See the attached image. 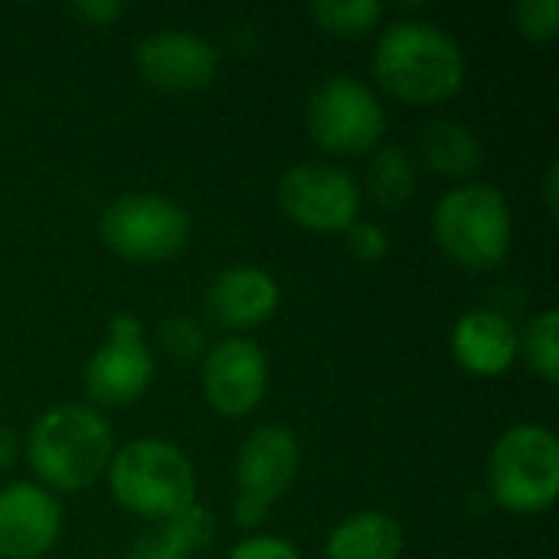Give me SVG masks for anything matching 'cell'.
<instances>
[{"label":"cell","mask_w":559,"mask_h":559,"mask_svg":"<svg viewBox=\"0 0 559 559\" xmlns=\"http://www.w3.org/2000/svg\"><path fill=\"white\" fill-rule=\"evenodd\" d=\"M108 491L128 514L164 524L197 504V472L187 452L167 439H131L108 462Z\"/></svg>","instance_id":"3"},{"label":"cell","mask_w":559,"mask_h":559,"mask_svg":"<svg viewBox=\"0 0 559 559\" xmlns=\"http://www.w3.org/2000/svg\"><path fill=\"white\" fill-rule=\"evenodd\" d=\"M344 246L347 252L360 262V265H377L390 255V233L380 223H367L357 219L347 233H344Z\"/></svg>","instance_id":"24"},{"label":"cell","mask_w":559,"mask_h":559,"mask_svg":"<svg viewBox=\"0 0 559 559\" xmlns=\"http://www.w3.org/2000/svg\"><path fill=\"white\" fill-rule=\"evenodd\" d=\"M416 157L429 174L452 183H468L485 164V144L468 124L452 118H436L419 128Z\"/></svg>","instance_id":"16"},{"label":"cell","mask_w":559,"mask_h":559,"mask_svg":"<svg viewBox=\"0 0 559 559\" xmlns=\"http://www.w3.org/2000/svg\"><path fill=\"white\" fill-rule=\"evenodd\" d=\"M360 190L370 203H377L386 213L409 206L419 190V164L413 151H406L403 144H380L370 154L367 180L360 183Z\"/></svg>","instance_id":"19"},{"label":"cell","mask_w":559,"mask_h":559,"mask_svg":"<svg viewBox=\"0 0 559 559\" xmlns=\"http://www.w3.org/2000/svg\"><path fill=\"white\" fill-rule=\"evenodd\" d=\"M308 13L318 29L341 36V39H360L380 26L383 3L380 0H314Z\"/></svg>","instance_id":"21"},{"label":"cell","mask_w":559,"mask_h":559,"mask_svg":"<svg viewBox=\"0 0 559 559\" xmlns=\"http://www.w3.org/2000/svg\"><path fill=\"white\" fill-rule=\"evenodd\" d=\"M62 534V504L36 481L0 488V559H43Z\"/></svg>","instance_id":"13"},{"label":"cell","mask_w":559,"mask_h":559,"mask_svg":"<svg viewBox=\"0 0 559 559\" xmlns=\"http://www.w3.org/2000/svg\"><path fill=\"white\" fill-rule=\"evenodd\" d=\"M488 498L521 518L544 514L559 498V442L540 423H518L488 455Z\"/></svg>","instance_id":"5"},{"label":"cell","mask_w":559,"mask_h":559,"mask_svg":"<svg viewBox=\"0 0 559 559\" xmlns=\"http://www.w3.org/2000/svg\"><path fill=\"white\" fill-rule=\"evenodd\" d=\"M213 534H216V521L197 501L183 514L154 524L151 531L134 537L124 559H193L213 544Z\"/></svg>","instance_id":"18"},{"label":"cell","mask_w":559,"mask_h":559,"mask_svg":"<svg viewBox=\"0 0 559 559\" xmlns=\"http://www.w3.org/2000/svg\"><path fill=\"white\" fill-rule=\"evenodd\" d=\"M128 13L121 0H79L72 3V16H79L88 26H111Z\"/></svg>","instance_id":"26"},{"label":"cell","mask_w":559,"mask_h":559,"mask_svg":"<svg viewBox=\"0 0 559 559\" xmlns=\"http://www.w3.org/2000/svg\"><path fill=\"white\" fill-rule=\"evenodd\" d=\"M544 200H547V210L550 216H557L559 210V164L550 160L547 164V174H544Z\"/></svg>","instance_id":"28"},{"label":"cell","mask_w":559,"mask_h":559,"mask_svg":"<svg viewBox=\"0 0 559 559\" xmlns=\"http://www.w3.org/2000/svg\"><path fill=\"white\" fill-rule=\"evenodd\" d=\"M305 124L318 151L331 157H364L383 144L390 115L373 85L337 72L311 88Z\"/></svg>","instance_id":"6"},{"label":"cell","mask_w":559,"mask_h":559,"mask_svg":"<svg viewBox=\"0 0 559 559\" xmlns=\"http://www.w3.org/2000/svg\"><path fill=\"white\" fill-rule=\"evenodd\" d=\"M85 393L95 406L121 409L138 403L154 383V354L144 341V324L134 314H115L105 341L85 364Z\"/></svg>","instance_id":"10"},{"label":"cell","mask_w":559,"mask_h":559,"mask_svg":"<svg viewBox=\"0 0 559 559\" xmlns=\"http://www.w3.org/2000/svg\"><path fill=\"white\" fill-rule=\"evenodd\" d=\"M138 75L160 92H203L216 82L219 49L193 29H154L134 43Z\"/></svg>","instance_id":"12"},{"label":"cell","mask_w":559,"mask_h":559,"mask_svg":"<svg viewBox=\"0 0 559 559\" xmlns=\"http://www.w3.org/2000/svg\"><path fill=\"white\" fill-rule=\"evenodd\" d=\"M373 75L390 98L409 108H436L465 88L468 62L449 29L432 20L403 16L377 36Z\"/></svg>","instance_id":"1"},{"label":"cell","mask_w":559,"mask_h":559,"mask_svg":"<svg viewBox=\"0 0 559 559\" xmlns=\"http://www.w3.org/2000/svg\"><path fill=\"white\" fill-rule=\"evenodd\" d=\"M278 210L298 229L318 236H344L364 206L360 180L328 160H301L288 167L278 180Z\"/></svg>","instance_id":"9"},{"label":"cell","mask_w":559,"mask_h":559,"mask_svg":"<svg viewBox=\"0 0 559 559\" xmlns=\"http://www.w3.org/2000/svg\"><path fill=\"white\" fill-rule=\"evenodd\" d=\"M160 344L164 350L177 360V364H190L197 357H203L206 350V337H203V328L187 318V314H170L164 324H160Z\"/></svg>","instance_id":"23"},{"label":"cell","mask_w":559,"mask_h":559,"mask_svg":"<svg viewBox=\"0 0 559 559\" xmlns=\"http://www.w3.org/2000/svg\"><path fill=\"white\" fill-rule=\"evenodd\" d=\"M518 321L498 308H472L452 328V357L455 364L478 377L498 380L518 364Z\"/></svg>","instance_id":"15"},{"label":"cell","mask_w":559,"mask_h":559,"mask_svg":"<svg viewBox=\"0 0 559 559\" xmlns=\"http://www.w3.org/2000/svg\"><path fill=\"white\" fill-rule=\"evenodd\" d=\"M514 23L527 43L534 46L554 43L559 36V0H521L514 7Z\"/></svg>","instance_id":"22"},{"label":"cell","mask_w":559,"mask_h":559,"mask_svg":"<svg viewBox=\"0 0 559 559\" xmlns=\"http://www.w3.org/2000/svg\"><path fill=\"white\" fill-rule=\"evenodd\" d=\"M102 242L124 262H170L193 239L190 213L160 193H124L102 210Z\"/></svg>","instance_id":"7"},{"label":"cell","mask_w":559,"mask_h":559,"mask_svg":"<svg viewBox=\"0 0 559 559\" xmlns=\"http://www.w3.org/2000/svg\"><path fill=\"white\" fill-rule=\"evenodd\" d=\"M226 559H305L298 554V547L285 537L275 534H252L246 540H239Z\"/></svg>","instance_id":"25"},{"label":"cell","mask_w":559,"mask_h":559,"mask_svg":"<svg viewBox=\"0 0 559 559\" xmlns=\"http://www.w3.org/2000/svg\"><path fill=\"white\" fill-rule=\"evenodd\" d=\"M282 305L278 278L262 265H229L206 288V314L229 331H252L275 318Z\"/></svg>","instance_id":"14"},{"label":"cell","mask_w":559,"mask_h":559,"mask_svg":"<svg viewBox=\"0 0 559 559\" xmlns=\"http://www.w3.org/2000/svg\"><path fill=\"white\" fill-rule=\"evenodd\" d=\"M200 383L216 416L242 419L255 413L269 393V357L255 341L229 334L203 354Z\"/></svg>","instance_id":"11"},{"label":"cell","mask_w":559,"mask_h":559,"mask_svg":"<svg viewBox=\"0 0 559 559\" xmlns=\"http://www.w3.org/2000/svg\"><path fill=\"white\" fill-rule=\"evenodd\" d=\"M432 239L439 252L465 272L498 269L514 246V213L491 183H455L432 210Z\"/></svg>","instance_id":"4"},{"label":"cell","mask_w":559,"mask_h":559,"mask_svg":"<svg viewBox=\"0 0 559 559\" xmlns=\"http://www.w3.org/2000/svg\"><path fill=\"white\" fill-rule=\"evenodd\" d=\"M518 360L544 380L547 386L559 383V311L544 308L518 331Z\"/></svg>","instance_id":"20"},{"label":"cell","mask_w":559,"mask_h":559,"mask_svg":"<svg viewBox=\"0 0 559 559\" xmlns=\"http://www.w3.org/2000/svg\"><path fill=\"white\" fill-rule=\"evenodd\" d=\"M301 445L298 436L285 426H259L246 436L236 452V501L233 521L242 531H255L269 511L295 488L301 475Z\"/></svg>","instance_id":"8"},{"label":"cell","mask_w":559,"mask_h":559,"mask_svg":"<svg viewBox=\"0 0 559 559\" xmlns=\"http://www.w3.org/2000/svg\"><path fill=\"white\" fill-rule=\"evenodd\" d=\"M20 452L46 491H82L95 485L115 455L111 423L88 403H59L33 419Z\"/></svg>","instance_id":"2"},{"label":"cell","mask_w":559,"mask_h":559,"mask_svg":"<svg viewBox=\"0 0 559 559\" xmlns=\"http://www.w3.org/2000/svg\"><path fill=\"white\" fill-rule=\"evenodd\" d=\"M403 524L386 511H357L344 518L324 544L328 559H403Z\"/></svg>","instance_id":"17"},{"label":"cell","mask_w":559,"mask_h":559,"mask_svg":"<svg viewBox=\"0 0 559 559\" xmlns=\"http://www.w3.org/2000/svg\"><path fill=\"white\" fill-rule=\"evenodd\" d=\"M16 459H20V439L7 426H0V472H10Z\"/></svg>","instance_id":"27"}]
</instances>
